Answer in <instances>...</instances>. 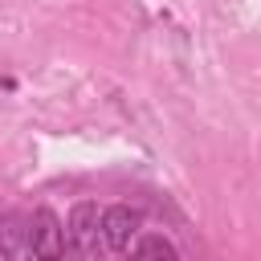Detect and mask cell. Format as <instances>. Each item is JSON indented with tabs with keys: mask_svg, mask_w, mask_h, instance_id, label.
Wrapping results in <instances>:
<instances>
[{
	"mask_svg": "<svg viewBox=\"0 0 261 261\" xmlns=\"http://www.w3.org/2000/svg\"><path fill=\"white\" fill-rule=\"evenodd\" d=\"M65 241L73 249V261H102L110 249H106V237H102V208L82 200L73 204L69 220H65Z\"/></svg>",
	"mask_w": 261,
	"mask_h": 261,
	"instance_id": "cell-1",
	"label": "cell"
},
{
	"mask_svg": "<svg viewBox=\"0 0 261 261\" xmlns=\"http://www.w3.org/2000/svg\"><path fill=\"white\" fill-rule=\"evenodd\" d=\"M0 257L4 261H37L33 220L24 212H4L0 216Z\"/></svg>",
	"mask_w": 261,
	"mask_h": 261,
	"instance_id": "cell-2",
	"label": "cell"
},
{
	"mask_svg": "<svg viewBox=\"0 0 261 261\" xmlns=\"http://www.w3.org/2000/svg\"><path fill=\"white\" fill-rule=\"evenodd\" d=\"M33 249H37V261H65V228L57 220L53 208H37L33 216Z\"/></svg>",
	"mask_w": 261,
	"mask_h": 261,
	"instance_id": "cell-3",
	"label": "cell"
},
{
	"mask_svg": "<svg viewBox=\"0 0 261 261\" xmlns=\"http://www.w3.org/2000/svg\"><path fill=\"white\" fill-rule=\"evenodd\" d=\"M143 224V208H130V204H114V208H102V237H106V249L110 253H126L130 237L139 232Z\"/></svg>",
	"mask_w": 261,
	"mask_h": 261,
	"instance_id": "cell-4",
	"label": "cell"
},
{
	"mask_svg": "<svg viewBox=\"0 0 261 261\" xmlns=\"http://www.w3.org/2000/svg\"><path fill=\"white\" fill-rule=\"evenodd\" d=\"M126 261H179V253L163 232H143L135 245H126Z\"/></svg>",
	"mask_w": 261,
	"mask_h": 261,
	"instance_id": "cell-5",
	"label": "cell"
}]
</instances>
